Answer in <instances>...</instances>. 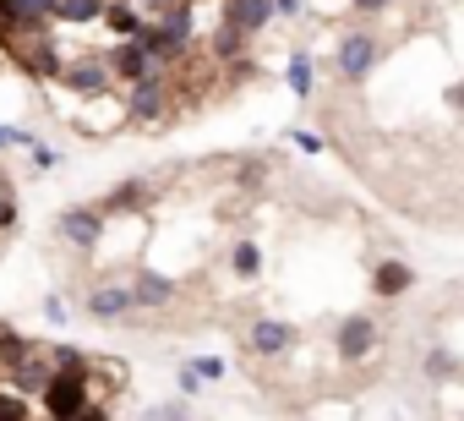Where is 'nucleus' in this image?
Masks as SVG:
<instances>
[{"label": "nucleus", "instance_id": "obj_7", "mask_svg": "<svg viewBox=\"0 0 464 421\" xmlns=\"http://www.w3.org/2000/svg\"><path fill=\"white\" fill-rule=\"evenodd\" d=\"M55 236L77 252H93L104 241V214L93 202H77V208H61V220H55Z\"/></svg>", "mask_w": 464, "mask_h": 421}, {"label": "nucleus", "instance_id": "obj_25", "mask_svg": "<svg viewBox=\"0 0 464 421\" xmlns=\"http://www.w3.org/2000/svg\"><path fill=\"white\" fill-rule=\"evenodd\" d=\"M17 220H23V202H17V191L6 186V197H0V236H12Z\"/></svg>", "mask_w": 464, "mask_h": 421}, {"label": "nucleus", "instance_id": "obj_10", "mask_svg": "<svg viewBox=\"0 0 464 421\" xmlns=\"http://www.w3.org/2000/svg\"><path fill=\"white\" fill-rule=\"evenodd\" d=\"M104 61H110V72H115V83H142V77H153L159 66H153V55L137 44V39H115L110 50H104Z\"/></svg>", "mask_w": 464, "mask_h": 421}, {"label": "nucleus", "instance_id": "obj_14", "mask_svg": "<svg viewBox=\"0 0 464 421\" xmlns=\"http://www.w3.org/2000/svg\"><path fill=\"white\" fill-rule=\"evenodd\" d=\"M126 285H131L137 312H153V307H169V301H175V279H164V274H153V269H137Z\"/></svg>", "mask_w": 464, "mask_h": 421}, {"label": "nucleus", "instance_id": "obj_11", "mask_svg": "<svg viewBox=\"0 0 464 421\" xmlns=\"http://www.w3.org/2000/svg\"><path fill=\"white\" fill-rule=\"evenodd\" d=\"M290 345H295V323H290V318H257V323L246 328V350L263 356V361L285 356Z\"/></svg>", "mask_w": 464, "mask_h": 421}, {"label": "nucleus", "instance_id": "obj_6", "mask_svg": "<svg viewBox=\"0 0 464 421\" xmlns=\"http://www.w3.org/2000/svg\"><path fill=\"white\" fill-rule=\"evenodd\" d=\"M99 214L104 220H131V214H148V208H153V181L148 175H126V181H115L99 202Z\"/></svg>", "mask_w": 464, "mask_h": 421}, {"label": "nucleus", "instance_id": "obj_15", "mask_svg": "<svg viewBox=\"0 0 464 421\" xmlns=\"http://www.w3.org/2000/svg\"><path fill=\"white\" fill-rule=\"evenodd\" d=\"M142 6L137 0H110V12H104V28H110V39H137L142 34Z\"/></svg>", "mask_w": 464, "mask_h": 421}, {"label": "nucleus", "instance_id": "obj_16", "mask_svg": "<svg viewBox=\"0 0 464 421\" xmlns=\"http://www.w3.org/2000/svg\"><path fill=\"white\" fill-rule=\"evenodd\" d=\"M104 12H110V0H55L50 23H72V28H82V23H104Z\"/></svg>", "mask_w": 464, "mask_h": 421}, {"label": "nucleus", "instance_id": "obj_9", "mask_svg": "<svg viewBox=\"0 0 464 421\" xmlns=\"http://www.w3.org/2000/svg\"><path fill=\"white\" fill-rule=\"evenodd\" d=\"M110 83H115V72H110V61H104V55L66 61V72H61V88H66V93H77V99H99V93H110Z\"/></svg>", "mask_w": 464, "mask_h": 421}, {"label": "nucleus", "instance_id": "obj_24", "mask_svg": "<svg viewBox=\"0 0 464 421\" xmlns=\"http://www.w3.org/2000/svg\"><path fill=\"white\" fill-rule=\"evenodd\" d=\"M142 421H191V405H186V399H164V405H153Z\"/></svg>", "mask_w": 464, "mask_h": 421}, {"label": "nucleus", "instance_id": "obj_29", "mask_svg": "<svg viewBox=\"0 0 464 421\" xmlns=\"http://www.w3.org/2000/svg\"><path fill=\"white\" fill-rule=\"evenodd\" d=\"M44 318H50V323H55V328H61V323H66V318H72V307H66V301H61V296H50V301H44Z\"/></svg>", "mask_w": 464, "mask_h": 421}, {"label": "nucleus", "instance_id": "obj_21", "mask_svg": "<svg viewBox=\"0 0 464 421\" xmlns=\"http://www.w3.org/2000/svg\"><path fill=\"white\" fill-rule=\"evenodd\" d=\"M426 377H431V383H448V377H459V356H453L448 345H431V350H426Z\"/></svg>", "mask_w": 464, "mask_h": 421}, {"label": "nucleus", "instance_id": "obj_30", "mask_svg": "<svg viewBox=\"0 0 464 421\" xmlns=\"http://www.w3.org/2000/svg\"><path fill=\"white\" fill-rule=\"evenodd\" d=\"M350 12L355 17H377V12H388V0H350Z\"/></svg>", "mask_w": 464, "mask_h": 421}, {"label": "nucleus", "instance_id": "obj_12", "mask_svg": "<svg viewBox=\"0 0 464 421\" xmlns=\"http://www.w3.org/2000/svg\"><path fill=\"white\" fill-rule=\"evenodd\" d=\"M415 290V269L404 263V258H377L372 263V296L377 301H399V296H410Z\"/></svg>", "mask_w": 464, "mask_h": 421}, {"label": "nucleus", "instance_id": "obj_18", "mask_svg": "<svg viewBox=\"0 0 464 421\" xmlns=\"http://www.w3.org/2000/svg\"><path fill=\"white\" fill-rule=\"evenodd\" d=\"M285 83H290V93H295V99H312V88H317L312 50H295V55H290V66H285Z\"/></svg>", "mask_w": 464, "mask_h": 421}, {"label": "nucleus", "instance_id": "obj_31", "mask_svg": "<svg viewBox=\"0 0 464 421\" xmlns=\"http://www.w3.org/2000/svg\"><path fill=\"white\" fill-rule=\"evenodd\" d=\"M34 164H39V170H55V164H61V153H55V148H44V142H39V148H34Z\"/></svg>", "mask_w": 464, "mask_h": 421}, {"label": "nucleus", "instance_id": "obj_34", "mask_svg": "<svg viewBox=\"0 0 464 421\" xmlns=\"http://www.w3.org/2000/svg\"><path fill=\"white\" fill-rule=\"evenodd\" d=\"M453 110H464V88H453Z\"/></svg>", "mask_w": 464, "mask_h": 421}, {"label": "nucleus", "instance_id": "obj_28", "mask_svg": "<svg viewBox=\"0 0 464 421\" xmlns=\"http://www.w3.org/2000/svg\"><path fill=\"white\" fill-rule=\"evenodd\" d=\"M175 388H180V399H191V394H197V388H202V372H197V367H191V361H186V367H180V372H175Z\"/></svg>", "mask_w": 464, "mask_h": 421}, {"label": "nucleus", "instance_id": "obj_20", "mask_svg": "<svg viewBox=\"0 0 464 421\" xmlns=\"http://www.w3.org/2000/svg\"><path fill=\"white\" fill-rule=\"evenodd\" d=\"M229 274H236V279H257L263 274V247L257 241H236V252H229Z\"/></svg>", "mask_w": 464, "mask_h": 421}, {"label": "nucleus", "instance_id": "obj_26", "mask_svg": "<svg viewBox=\"0 0 464 421\" xmlns=\"http://www.w3.org/2000/svg\"><path fill=\"white\" fill-rule=\"evenodd\" d=\"M285 137H290V142H295V148H301V153H323V148H328V142H323V137H317V132H301V126H290V132H285Z\"/></svg>", "mask_w": 464, "mask_h": 421}, {"label": "nucleus", "instance_id": "obj_1", "mask_svg": "<svg viewBox=\"0 0 464 421\" xmlns=\"http://www.w3.org/2000/svg\"><path fill=\"white\" fill-rule=\"evenodd\" d=\"M169 88H175V83H169L164 66H159L153 77L131 83V88H126V121H131V126H153V132L169 126V121H175V99H169Z\"/></svg>", "mask_w": 464, "mask_h": 421}, {"label": "nucleus", "instance_id": "obj_35", "mask_svg": "<svg viewBox=\"0 0 464 421\" xmlns=\"http://www.w3.org/2000/svg\"><path fill=\"white\" fill-rule=\"evenodd\" d=\"M6 186H12V181H6V175H0V197H6Z\"/></svg>", "mask_w": 464, "mask_h": 421}, {"label": "nucleus", "instance_id": "obj_4", "mask_svg": "<svg viewBox=\"0 0 464 421\" xmlns=\"http://www.w3.org/2000/svg\"><path fill=\"white\" fill-rule=\"evenodd\" d=\"M377 55H382L377 34H372V28H350V34L339 39V50H334V72H339V83H344V88H361V83L377 72Z\"/></svg>", "mask_w": 464, "mask_h": 421}, {"label": "nucleus", "instance_id": "obj_33", "mask_svg": "<svg viewBox=\"0 0 464 421\" xmlns=\"http://www.w3.org/2000/svg\"><path fill=\"white\" fill-rule=\"evenodd\" d=\"M77 421H115V416H110V405H99V399H93V405H88Z\"/></svg>", "mask_w": 464, "mask_h": 421}, {"label": "nucleus", "instance_id": "obj_3", "mask_svg": "<svg viewBox=\"0 0 464 421\" xmlns=\"http://www.w3.org/2000/svg\"><path fill=\"white\" fill-rule=\"evenodd\" d=\"M6 50H12V61H17V72L28 83H61V72H66V61H61L50 34H12Z\"/></svg>", "mask_w": 464, "mask_h": 421}, {"label": "nucleus", "instance_id": "obj_5", "mask_svg": "<svg viewBox=\"0 0 464 421\" xmlns=\"http://www.w3.org/2000/svg\"><path fill=\"white\" fill-rule=\"evenodd\" d=\"M377 345H382V328H377V318H372V312H350V318H339L334 350H339V361H344V367H361Z\"/></svg>", "mask_w": 464, "mask_h": 421}, {"label": "nucleus", "instance_id": "obj_23", "mask_svg": "<svg viewBox=\"0 0 464 421\" xmlns=\"http://www.w3.org/2000/svg\"><path fill=\"white\" fill-rule=\"evenodd\" d=\"M6 148H23V153H34V148H39V137H34L28 126H0V153H6Z\"/></svg>", "mask_w": 464, "mask_h": 421}, {"label": "nucleus", "instance_id": "obj_13", "mask_svg": "<svg viewBox=\"0 0 464 421\" xmlns=\"http://www.w3.org/2000/svg\"><path fill=\"white\" fill-rule=\"evenodd\" d=\"M274 17H279L274 0H224V23L236 28V34H246V39H257Z\"/></svg>", "mask_w": 464, "mask_h": 421}, {"label": "nucleus", "instance_id": "obj_19", "mask_svg": "<svg viewBox=\"0 0 464 421\" xmlns=\"http://www.w3.org/2000/svg\"><path fill=\"white\" fill-rule=\"evenodd\" d=\"M191 6H197V0H175L164 17H153V23H164V28H169V39H175L186 55H191V44H197V39H191Z\"/></svg>", "mask_w": 464, "mask_h": 421}, {"label": "nucleus", "instance_id": "obj_8", "mask_svg": "<svg viewBox=\"0 0 464 421\" xmlns=\"http://www.w3.org/2000/svg\"><path fill=\"white\" fill-rule=\"evenodd\" d=\"M82 307H88L93 323H131L137 318V301H131V285L126 279H99Z\"/></svg>", "mask_w": 464, "mask_h": 421}, {"label": "nucleus", "instance_id": "obj_17", "mask_svg": "<svg viewBox=\"0 0 464 421\" xmlns=\"http://www.w3.org/2000/svg\"><path fill=\"white\" fill-rule=\"evenodd\" d=\"M208 50H213V61H224V66H236V61H246L252 39H246V34H236V28H229V23H218V28H213V39H208Z\"/></svg>", "mask_w": 464, "mask_h": 421}, {"label": "nucleus", "instance_id": "obj_27", "mask_svg": "<svg viewBox=\"0 0 464 421\" xmlns=\"http://www.w3.org/2000/svg\"><path fill=\"white\" fill-rule=\"evenodd\" d=\"M191 367H197V372H202V383H218V377H224V372H229V367H224V356H197V361H191Z\"/></svg>", "mask_w": 464, "mask_h": 421}, {"label": "nucleus", "instance_id": "obj_32", "mask_svg": "<svg viewBox=\"0 0 464 421\" xmlns=\"http://www.w3.org/2000/svg\"><path fill=\"white\" fill-rule=\"evenodd\" d=\"M274 12H279V17H301V12H306V0H274Z\"/></svg>", "mask_w": 464, "mask_h": 421}, {"label": "nucleus", "instance_id": "obj_2", "mask_svg": "<svg viewBox=\"0 0 464 421\" xmlns=\"http://www.w3.org/2000/svg\"><path fill=\"white\" fill-rule=\"evenodd\" d=\"M39 399H44V416H50V421H77V416L93 405V361H88V367L55 372L50 388H44Z\"/></svg>", "mask_w": 464, "mask_h": 421}, {"label": "nucleus", "instance_id": "obj_22", "mask_svg": "<svg viewBox=\"0 0 464 421\" xmlns=\"http://www.w3.org/2000/svg\"><path fill=\"white\" fill-rule=\"evenodd\" d=\"M0 421H28V394L0 388Z\"/></svg>", "mask_w": 464, "mask_h": 421}]
</instances>
